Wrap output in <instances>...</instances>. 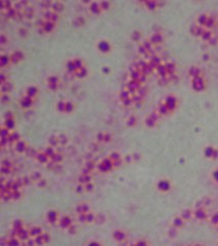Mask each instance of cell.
Segmentation results:
<instances>
[{
    "label": "cell",
    "mask_w": 218,
    "mask_h": 246,
    "mask_svg": "<svg viewBox=\"0 0 218 246\" xmlns=\"http://www.w3.org/2000/svg\"><path fill=\"white\" fill-rule=\"evenodd\" d=\"M9 58H10V62H12V63H17L19 60L23 59V55L19 51H15L13 53H11V55H9Z\"/></svg>",
    "instance_id": "cell-1"
},
{
    "label": "cell",
    "mask_w": 218,
    "mask_h": 246,
    "mask_svg": "<svg viewBox=\"0 0 218 246\" xmlns=\"http://www.w3.org/2000/svg\"><path fill=\"white\" fill-rule=\"evenodd\" d=\"M57 84H58V79L54 76H51L48 78V85H49L51 88H55L57 87Z\"/></svg>",
    "instance_id": "cell-2"
}]
</instances>
